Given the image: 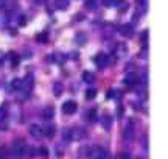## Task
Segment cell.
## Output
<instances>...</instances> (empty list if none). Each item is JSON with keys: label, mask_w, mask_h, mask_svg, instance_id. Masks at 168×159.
I'll return each mask as SVG.
<instances>
[{"label": "cell", "mask_w": 168, "mask_h": 159, "mask_svg": "<svg viewBox=\"0 0 168 159\" xmlns=\"http://www.w3.org/2000/svg\"><path fill=\"white\" fill-rule=\"evenodd\" d=\"M132 133H134L132 125H129V126L126 128V131H125V137H126V139H131V137H132Z\"/></svg>", "instance_id": "26"}, {"label": "cell", "mask_w": 168, "mask_h": 159, "mask_svg": "<svg viewBox=\"0 0 168 159\" xmlns=\"http://www.w3.org/2000/svg\"><path fill=\"white\" fill-rule=\"evenodd\" d=\"M36 41H37V42L45 44L47 41H49V34H47V33H39V34L36 36Z\"/></svg>", "instance_id": "22"}, {"label": "cell", "mask_w": 168, "mask_h": 159, "mask_svg": "<svg viewBox=\"0 0 168 159\" xmlns=\"http://www.w3.org/2000/svg\"><path fill=\"white\" fill-rule=\"evenodd\" d=\"M100 122H101V125H103V128H104V129H109V128L112 126V117H111V116H107V114H106V116H103V117L100 119Z\"/></svg>", "instance_id": "13"}, {"label": "cell", "mask_w": 168, "mask_h": 159, "mask_svg": "<svg viewBox=\"0 0 168 159\" xmlns=\"http://www.w3.org/2000/svg\"><path fill=\"white\" fill-rule=\"evenodd\" d=\"M86 136V133H84V129H81V128H72V139L73 141H80V139H83Z\"/></svg>", "instance_id": "10"}, {"label": "cell", "mask_w": 168, "mask_h": 159, "mask_svg": "<svg viewBox=\"0 0 168 159\" xmlns=\"http://www.w3.org/2000/svg\"><path fill=\"white\" fill-rule=\"evenodd\" d=\"M76 39L80 41L78 44H84V42H83V41H84V36H81V34H80V36H76Z\"/></svg>", "instance_id": "34"}, {"label": "cell", "mask_w": 168, "mask_h": 159, "mask_svg": "<svg viewBox=\"0 0 168 159\" xmlns=\"http://www.w3.org/2000/svg\"><path fill=\"white\" fill-rule=\"evenodd\" d=\"M11 156L14 159H22V157H30V147L25 144V141L17 139L11 145Z\"/></svg>", "instance_id": "1"}, {"label": "cell", "mask_w": 168, "mask_h": 159, "mask_svg": "<svg viewBox=\"0 0 168 159\" xmlns=\"http://www.w3.org/2000/svg\"><path fill=\"white\" fill-rule=\"evenodd\" d=\"M62 84L61 83H55V86H53V92H55V97H59L61 94H62Z\"/></svg>", "instance_id": "20"}, {"label": "cell", "mask_w": 168, "mask_h": 159, "mask_svg": "<svg viewBox=\"0 0 168 159\" xmlns=\"http://www.w3.org/2000/svg\"><path fill=\"white\" fill-rule=\"evenodd\" d=\"M125 84H128V86H132V84H135L137 81H139V77H137V74H134V72H129V74H126L125 75Z\"/></svg>", "instance_id": "9"}, {"label": "cell", "mask_w": 168, "mask_h": 159, "mask_svg": "<svg viewBox=\"0 0 168 159\" xmlns=\"http://www.w3.org/2000/svg\"><path fill=\"white\" fill-rule=\"evenodd\" d=\"M93 61H95V64H97L98 67H106L107 66V62H109V58H107V55H104V53H98L97 56L93 58Z\"/></svg>", "instance_id": "7"}, {"label": "cell", "mask_w": 168, "mask_h": 159, "mask_svg": "<svg viewBox=\"0 0 168 159\" xmlns=\"http://www.w3.org/2000/svg\"><path fill=\"white\" fill-rule=\"evenodd\" d=\"M33 75H28L25 80H22V86H20V92H23V97H28L30 92H31V89H33Z\"/></svg>", "instance_id": "4"}, {"label": "cell", "mask_w": 168, "mask_h": 159, "mask_svg": "<svg viewBox=\"0 0 168 159\" xmlns=\"http://www.w3.org/2000/svg\"><path fill=\"white\" fill-rule=\"evenodd\" d=\"M120 33H122L125 38H132L134 36V28H132L131 24H126V25L120 27Z\"/></svg>", "instance_id": "8"}, {"label": "cell", "mask_w": 168, "mask_h": 159, "mask_svg": "<svg viewBox=\"0 0 168 159\" xmlns=\"http://www.w3.org/2000/svg\"><path fill=\"white\" fill-rule=\"evenodd\" d=\"M147 36H148V33H147V31L142 34V42H143V45H147Z\"/></svg>", "instance_id": "33"}, {"label": "cell", "mask_w": 168, "mask_h": 159, "mask_svg": "<svg viewBox=\"0 0 168 159\" xmlns=\"http://www.w3.org/2000/svg\"><path fill=\"white\" fill-rule=\"evenodd\" d=\"M84 117H86L87 122H95V120H97V111H95V109H89L84 114Z\"/></svg>", "instance_id": "15"}, {"label": "cell", "mask_w": 168, "mask_h": 159, "mask_svg": "<svg viewBox=\"0 0 168 159\" xmlns=\"http://www.w3.org/2000/svg\"><path fill=\"white\" fill-rule=\"evenodd\" d=\"M3 157V148H0V159Z\"/></svg>", "instance_id": "36"}, {"label": "cell", "mask_w": 168, "mask_h": 159, "mask_svg": "<svg viewBox=\"0 0 168 159\" xmlns=\"http://www.w3.org/2000/svg\"><path fill=\"white\" fill-rule=\"evenodd\" d=\"M118 90H115V89H111V90H107V98H118Z\"/></svg>", "instance_id": "25"}, {"label": "cell", "mask_w": 168, "mask_h": 159, "mask_svg": "<svg viewBox=\"0 0 168 159\" xmlns=\"http://www.w3.org/2000/svg\"><path fill=\"white\" fill-rule=\"evenodd\" d=\"M25 24H27L25 16H20V19H19V25H25Z\"/></svg>", "instance_id": "30"}, {"label": "cell", "mask_w": 168, "mask_h": 159, "mask_svg": "<svg viewBox=\"0 0 168 159\" xmlns=\"http://www.w3.org/2000/svg\"><path fill=\"white\" fill-rule=\"evenodd\" d=\"M30 136H31L33 139H42V137H44V129H42V126L37 125V123H33V125L30 126Z\"/></svg>", "instance_id": "6"}, {"label": "cell", "mask_w": 168, "mask_h": 159, "mask_svg": "<svg viewBox=\"0 0 168 159\" xmlns=\"http://www.w3.org/2000/svg\"><path fill=\"white\" fill-rule=\"evenodd\" d=\"M33 2H34L36 5H39V6H42V5H45V3H47V0H33Z\"/></svg>", "instance_id": "31"}, {"label": "cell", "mask_w": 168, "mask_h": 159, "mask_svg": "<svg viewBox=\"0 0 168 159\" xmlns=\"http://www.w3.org/2000/svg\"><path fill=\"white\" fill-rule=\"evenodd\" d=\"M103 5H106V6H115V5H118V0H103Z\"/></svg>", "instance_id": "27"}, {"label": "cell", "mask_w": 168, "mask_h": 159, "mask_svg": "<svg viewBox=\"0 0 168 159\" xmlns=\"http://www.w3.org/2000/svg\"><path fill=\"white\" fill-rule=\"evenodd\" d=\"M8 111H10V106L8 103H2V106H0V129L5 131L6 126H8Z\"/></svg>", "instance_id": "3"}, {"label": "cell", "mask_w": 168, "mask_h": 159, "mask_svg": "<svg viewBox=\"0 0 168 159\" xmlns=\"http://www.w3.org/2000/svg\"><path fill=\"white\" fill-rule=\"evenodd\" d=\"M10 59H11V66H13V67H17V66H19V56H17L16 53H11Z\"/></svg>", "instance_id": "24"}, {"label": "cell", "mask_w": 168, "mask_h": 159, "mask_svg": "<svg viewBox=\"0 0 168 159\" xmlns=\"http://www.w3.org/2000/svg\"><path fill=\"white\" fill-rule=\"evenodd\" d=\"M6 8V2H5V0H0V11H3Z\"/></svg>", "instance_id": "32"}, {"label": "cell", "mask_w": 168, "mask_h": 159, "mask_svg": "<svg viewBox=\"0 0 168 159\" xmlns=\"http://www.w3.org/2000/svg\"><path fill=\"white\" fill-rule=\"evenodd\" d=\"M20 86H22V80L14 78L13 83H11V89H13V90H20Z\"/></svg>", "instance_id": "21"}, {"label": "cell", "mask_w": 168, "mask_h": 159, "mask_svg": "<svg viewBox=\"0 0 168 159\" xmlns=\"http://www.w3.org/2000/svg\"><path fill=\"white\" fill-rule=\"evenodd\" d=\"M61 139L62 142H73V139H72V128H64L62 133H61Z\"/></svg>", "instance_id": "11"}, {"label": "cell", "mask_w": 168, "mask_h": 159, "mask_svg": "<svg viewBox=\"0 0 168 159\" xmlns=\"http://www.w3.org/2000/svg\"><path fill=\"white\" fill-rule=\"evenodd\" d=\"M95 97H97V90H95L93 87L86 90V100H93Z\"/></svg>", "instance_id": "19"}, {"label": "cell", "mask_w": 168, "mask_h": 159, "mask_svg": "<svg viewBox=\"0 0 168 159\" xmlns=\"http://www.w3.org/2000/svg\"><path fill=\"white\" fill-rule=\"evenodd\" d=\"M42 129H44V136H47V137H53L55 133H56L55 125H47V126H45V128H42Z\"/></svg>", "instance_id": "14"}, {"label": "cell", "mask_w": 168, "mask_h": 159, "mask_svg": "<svg viewBox=\"0 0 168 159\" xmlns=\"http://www.w3.org/2000/svg\"><path fill=\"white\" fill-rule=\"evenodd\" d=\"M118 56H125L126 53H128V47H126V45L122 42V44H118L117 45V52H115Z\"/></svg>", "instance_id": "17"}, {"label": "cell", "mask_w": 168, "mask_h": 159, "mask_svg": "<svg viewBox=\"0 0 168 159\" xmlns=\"http://www.w3.org/2000/svg\"><path fill=\"white\" fill-rule=\"evenodd\" d=\"M53 116H55V109H53L52 106L45 108V109L42 111V119H45V120H50V119H53Z\"/></svg>", "instance_id": "12"}, {"label": "cell", "mask_w": 168, "mask_h": 159, "mask_svg": "<svg viewBox=\"0 0 168 159\" xmlns=\"http://www.w3.org/2000/svg\"><path fill=\"white\" fill-rule=\"evenodd\" d=\"M37 153H41V156H44V157H47V156H49V150H47V148H39L37 150Z\"/></svg>", "instance_id": "29"}, {"label": "cell", "mask_w": 168, "mask_h": 159, "mask_svg": "<svg viewBox=\"0 0 168 159\" xmlns=\"http://www.w3.org/2000/svg\"><path fill=\"white\" fill-rule=\"evenodd\" d=\"M83 81L84 83H89V84H92L93 81H95V75L92 74V72H83Z\"/></svg>", "instance_id": "16"}, {"label": "cell", "mask_w": 168, "mask_h": 159, "mask_svg": "<svg viewBox=\"0 0 168 159\" xmlns=\"http://www.w3.org/2000/svg\"><path fill=\"white\" fill-rule=\"evenodd\" d=\"M90 157L92 159H111V153L103 147L95 145V147H90Z\"/></svg>", "instance_id": "2"}, {"label": "cell", "mask_w": 168, "mask_h": 159, "mask_svg": "<svg viewBox=\"0 0 168 159\" xmlns=\"http://www.w3.org/2000/svg\"><path fill=\"white\" fill-rule=\"evenodd\" d=\"M55 6L58 10H67L68 8V0H55Z\"/></svg>", "instance_id": "18"}, {"label": "cell", "mask_w": 168, "mask_h": 159, "mask_svg": "<svg viewBox=\"0 0 168 159\" xmlns=\"http://www.w3.org/2000/svg\"><path fill=\"white\" fill-rule=\"evenodd\" d=\"M122 114H123V108L120 106V108H118V116H122Z\"/></svg>", "instance_id": "35"}, {"label": "cell", "mask_w": 168, "mask_h": 159, "mask_svg": "<svg viewBox=\"0 0 168 159\" xmlns=\"http://www.w3.org/2000/svg\"><path fill=\"white\" fill-rule=\"evenodd\" d=\"M97 5H98L97 0H86V8L87 10H95V8H97Z\"/></svg>", "instance_id": "23"}, {"label": "cell", "mask_w": 168, "mask_h": 159, "mask_svg": "<svg viewBox=\"0 0 168 159\" xmlns=\"http://www.w3.org/2000/svg\"><path fill=\"white\" fill-rule=\"evenodd\" d=\"M76 109H78V106H76V103H75L73 100H67V101L62 105V114L72 116V114H75V112H76Z\"/></svg>", "instance_id": "5"}, {"label": "cell", "mask_w": 168, "mask_h": 159, "mask_svg": "<svg viewBox=\"0 0 168 159\" xmlns=\"http://www.w3.org/2000/svg\"><path fill=\"white\" fill-rule=\"evenodd\" d=\"M114 159H129V154L128 153H118V154H115Z\"/></svg>", "instance_id": "28"}]
</instances>
